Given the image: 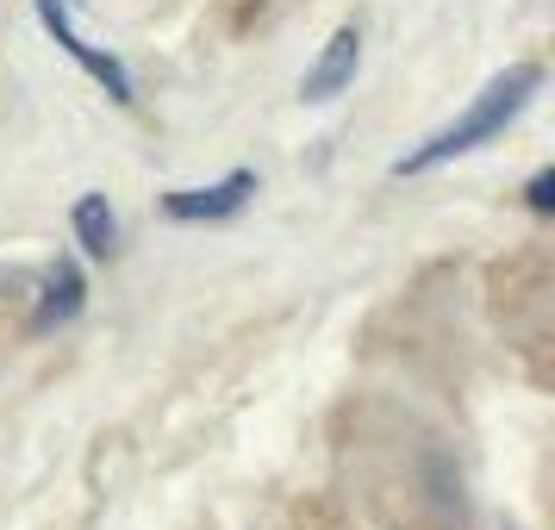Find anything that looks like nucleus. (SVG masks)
<instances>
[{
    "label": "nucleus",
    "instance_id": "nucleus-3",
    "mask_svg": "<svg viewBox=\"0 0 555 530\" xmlns=\"http://www.w3.org/2000/svg\"><path fill=\"white\" fill-rule=\"evenodd\" d=\"M250 194H256V169H231V176L212 181V188H176V194H163V212H169L176 225H212V219L244 212Z\"/></svg>",
    "mask_w": 555,
    "mask_h": 530
},
{
    "label": "nucleus",
    "instance_id": "nucleus-4",
    "mask_svg": "<svg viewBox=\"0 0 555 530\" xmlns=\"http://www.w3.org/2000/svg\"><path fill=\"white\" fill-rule=\"evenodd\" d=\"M356 63H362V31H356V26H337V31H331V44L319 51V63L306 69L300 101H312V106L337 101V94L356 81Z\"/></svg>",
    "mask_w": 555,
    "mask_h": 530
},
{
    "label": "nucleus",
    "instance_id": "nucleus-2",
    "mask_svg": "<svg viewBox=\"0 0 555 530\" xmlns=\"http://www.w3.org/2000/svg\"><path fill=\"white\" fill-rule=\"evenodd\" d=\"M31 7H38L44 31H51L56 44H63V56H76V63H81V69H88L94 81H101L113 101H119V106L138 101V81H131V69H126V63H119L113 51H101V44H88V38H81V31H76V13H69V0H31Z\"/></svg>",
    "mask_w": 555,
    "mask_h": 530
},
{
    "label": "nucleus",
    "instance_id": "nucleus-7",
    "mask_svg": "<svg viewBox=\"0 0 555 530\" xmlns=\"http://www.w3.org/2000/svg\"><path fill=\"white\" fill-rule=\"evenodd\" d=\"M525 201H530V212H555V169H537V176H530Z\"/></svg>",
    "mask_w": 555,
    "mask_h": 530
},
{
    "label": "nucleus",
    "instance_id": "nucleus-5",
    "mask_svg": "<svg viewBox=\"0 0 555 530\" xmlns=\"http://www.w3.org/2000/svg\"><path fill=\"white\" fill-rule=\"evenodd\" d=\"M81 294H88V281H81V269L63 256L51 275H44V300H38V312H31V331H56V325H69L81 312Z\"/></svg>",
    "mask_w": 555,
    "mask_h": 530
},
{
    "label": "nucleus",
    "instance_id": "nucleus-1",
    "mask_svg": "<svg viewBox=\"0 0 555 530\" xmlns=\"http://www.w3.org/2000/svg\"><path fill=\"white\" fill-rule=\"evenodd\" d=\"M537 88H543V69H537V63L505 69L500 81H487V94H475V106H468L462 119H450V126L437 131V138H425L418 151H405L400 163H393V176L400 181L405 176H430V169H443L450 156H468V151H480V144H493V138L537 101Z\"/></svg>",
    "mask_w": 555,
    "mask_h": 530
},
{
    "label": "nucleus",
    "instance_id": "nucleus-6",
    "mask_svg": "<svg viewBox=\"0 0 555 530\" xmlns=\"http://www.w3.org/2000/svg\"><path fill=\"white\" fill-rule=\"evenodd\" d=\"M76 244L88 256H113L119 250V219H113L106 194H81L76 201Z\"/></svg>",
    "mask_w": 555,
    "mask_h": 530
}]
</instances>
